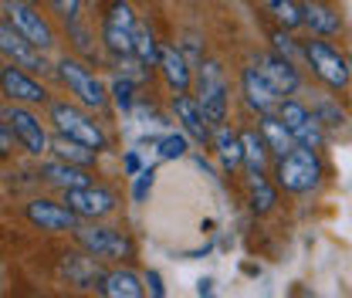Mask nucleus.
Here are the masks:
<instances>
[{"label":"nucleus","mask_w":352,"mask_h":298,"mask_svg":"<svg viewBox=\"0 0 352 298\" xmlns=\"http://www.w3.org/2000/svg\"><path fill=\"white\" fill-rule=\"evenodd\" d=\"M102 261H95V257H88L85 251L82 255H65V264H61V271H65V278H68V285H75V288H98V281H102V268H98Z\"/></svg>","instance_id":"23"},{"label":"nucleus","mask_w":352,"mask_h":298,"mask_svg":"<svg viewBox=\"0 0 352 298\" xmlns=\"http://www.w3.org/2000/svg\"><path fill=\"white\" fill-rule=\"evenodd\" d=\"M267 41H271V51H274V54H281V58H288L292 65H298V61H305V54H302V41H295V38H292V31H281V28H271V31H267Z\"/></svg>","instance_id":"31"},{"label":"nucleus","mask_w":352,"mask_h":298,"mask_svg":"<svg viewBox=\"0 0 352 298\" xmlns=\"http://www.w3.org/2000/svg\"><path fill=\"white\" fill-rule=\"evenodd\" d=\"M0 119L10 126L17 146H21L28 156L44 160V156L51 153V129H47V123H41V116H38L31 105H14V102H7V105L0 109Z\"/></svg>","instance_id":"8"},{"label":"nucleus","mask_w":352,"mask_h":298,"mask_svg":"<svg viewBox=\"0 0 352 298\" xmlns=\"http://www.w3.org/2000/svg\"><path fill=\"white\" fill-rule=\"evenodd\" d=\"M241 149H244V170L251 180L258 176H267V167H271V149L264 142V136L258 132V126H244L241 129Z\"/></svg>","instance_id":"21"},{"label":"nucleus","mask_w":352,"mask_h":298,"mask_svg":"<svg viewBox=\"0 0 352 298\" xmlns=\"http://www.w3.org/2000/svg\"><path fill=\"white\" fill-rule=\"evenodd\" d=\"M0 10H3V17H7L28 41L34 44L38 51L51 54V51L58 47V28L51 24L47 14H41L38 3H28V0H0Z\"/></svg>","instance_id":"9"},{"label":"nucleus","mask_w":352,"mask_h":298,"mask_svg":"<svg viewBox=\"0 0 352 298\" xmlns=\"http://www.w3.org/2000/svg\"><path fill=\"white\" fill-rule=\"evenodd\" d=\"M210 146H214L220 167H223L227 173H237L241 167H244V149H241V132H237V129H230L227 123L217 126L214 129V136H210Z\"/></svg>","instance_id":"22"},{"label":"nucleus","mask_w":352,"mask_h":298,"mask_svg":"<svg viewBox=\"0 0 352 298\" xmlns=\"http://www.w3.org/2000/svg\"><path fill=\"white\" fill-rule=\"evenodd\" d=\"M197 295L200 298H217L214 295V281H210V278H204V281L197 285Z\"/></svg>","instance_id":"40"},{"label":"nucleus","mask_w":352,"mask_h":298,"mask_svg":"<svg viewBox=\"0 0 352 298\" xmlns=\"http://www.w3.org/2000/svg\"><path fill=\"white\" fill-rule=\"evenodd\" d=\"M153 183H156V167H146V170L135 173L132 200H135V204H146V200H149V193H153Z\"/></svg>","instance_id":"36"},{"label":"nucleus","mask_w":352,"mask_h":298,"mask_svg":"<svg viewBox=\"0 0 352 298\" xmlns=\"http://www.w3.org/2000/svg\"><path fill=\"white\" fill-rule=\"evenodd\" d=\"M311 116L322 123V129H325V132H346V123H349L346 109H342L336 98H315Z\"/></svg>","instance_id":"30"},{"label":"nucleus","mask_w":352,"mask_h":298,"mask_svg":"<svg viewBox=\"0 0 352 298\" xmlns=\"http://www.w3.org/2000/svg\"><path fill=\"white\" fill-rule=\"evenodd\" d=\"M254 65L261 68V75L271 82V88H274L281 98H292L295 92H302V72H298V65H292L288 58H281V54H274V51H261Z\"/></svg>","instance_id":"16"},{"label":"nucleus","mask_w":352,"mask_h":298,"mask_svg":"<svg viewBox=\"0 0 352 298\" xmlns=\"http://www.w3.org/2000/svg\"><path fill=\"white\" fill-rule=\"evenodd\" d=\"M258 132L264 136V142H267V149H271V156L274 160H281V156H288L298 142H295V136L288 132V126L271 112V116H258Z\"/></svg>","instance_id":"25"},{"label":"nucleus","mask_w":352,"mask_h":298,"mask_svg":"<svg viewBox=\"0 0 352 298\" xmlns=\"http://www.w3.org/2000/svg\"><path fill=\"white\" fill-rule=\"evenodd\" d=\"M302 28L311 31V38H336L342 31V14L325 0H302Z\"/></svg>","instance_id":"19"},{"label":"nucleus","mask_w":352,"mask_h":298,"mask_svg":"<svg viewBox=\"0 0 352 298\" xmlns=\"http://www.w3.org/2000/svg\"><path fill=\"white\" fill-rule=\"evenodd\" d=\"M38 180H41L44 187L58 190V193H65V190H78V187L95 183V180H91V170L72 167V163H61V160H54V156H44L41 163H38Z\"/></svg>","instance_id":"18"},{"label":"nucleus","mask_w":352,"mask_h":298,"mask_svg":"<svg viewBox=\"0 0 352 298\" xmlns=\"http://www.w3.org/2000/svg\"><path fill=\"white\" fill-rule=\"evenodd\" d=\"M302 54H305V65L311 68V75L322 82L325 88H332L336 95H342L349 85V61L346 54L325 38H305L302 41Z\"/></svg>","instance_id":"7"},{"label":"nucleus","mask_w":352,"mask_h":298,"mask_svg":"<svg viewBox=\"0 0 352 298\" xmlns=\"http://www.w3.org/2000/svg\"><path fill=\"white\" fill-rule=\"evenodd\" d=\"M160 44H163V41L156 38L153 24L139 17V24H135V44H132V58L153 72V68L160 65Z\"/></svg>","instance_id":"26"},{"label":"nucleus","mask_w":352,"mask_h":298,"mask_svg":"<svg viewBox=\"0 0 352 298\" xmlns=\"http://www.w3.org/2000/svg\"><path fill=\"white\" fill-rule=\"evenodd\" d=\"M346 61H349V82H352V54H349V58H346Z\"/></svg>","instance_id":"41"},{"label":"nucleus","mask_w":352,"mask_h":298,"mask_svg":"<svg viewBox=\"0 0 352 298\" xmlns=\"http://www.w3.org/2000/svg\"><path fill=\"white\" fill-rule=\"evenodd\" d=\"M170 109H173L176 123H179V132H186L193 142H200V146H210V136H214V126L207 123V116H204V109H200V102L190 95V92H183V95H173L170 98Z\"/></svg>","instance_id":"17"},{"label":"nucleus","mask_w":352,"mask_h":298,"mask_svg":"<svg viewBox=\"0 0 352 298\" xmlns=\"http://www.w3.org/2000/svg\"><path fill=\"white\" fill-rule=\"evenodd\" d=\"M61 204H68V211L75 213L82 224H98V220L116 213L119 197L105 183H88V187H78V190H65Z\"/></svg>","instance_id":"11"},{"label":"nucleus","mask_w":352,"mask_h":298,"mask_svg":"<svg viewBox=\"0 0 352 298\" xmlns=\"http://www.w3.org/2000/svg\"><path fill=\"white\" fill-rule=\"evenodd\" d=\"M274 204H278V187L267 180V176H258V180H251V187H248V207L254 217H264V213L274 211Z\"/></svg>","instance_id":"29"},{"label":"nucleus","mask_w":352,"mask_h":298,"mask_svg":"<svg viewBox=\"0 0 352 298\" xmlns=\"http://www.w3.org/2000/svg\"><path fill=\"white\" fill-rule=\"evenodd\" d=\"M156 153H160V160H183L186 153H190V136L186 132H166L160 142H156Z\"/></svg>","instance_id":"35"},{"label":"nucleus","mask_w":352,"mask_h":298,"mask_svg":"<svg viewBox=\"0 0 352 298\" xmlns=\"http://www.w3.org/2000/svg\"><path fill=\"white\" fill-rule=\"evenodd\" d=\"M241 95H244V105H248L254 116L278 112V102H281V95L271 88V82L261 75L258 65H244V68H241Z\"/></svg>","instance_id":"14"},{"label":"nucleus","mask_w":352,"mask_h":298,"mask_svg":"<svg viewBox=\"0 0 352 298\" xmlns=\"http://www.w3.org/2000/svg\"><path fill=\"white\" fill-rule=\"evenodd\" d=\"M98 44L105 51V58L112 65L132 58V44H135V7L132 0H102L98 7Z\"/></svg>","instance_id":"3"},{"label":"nucleus","mask_w":352,"mask_h":298,"mask_svg":"<svg viewBox=\"0 0 352 298\" xmlns=\"http://www.w3.org/2000/svg\"><path fill=\"white\" fill-rule=\"evenodd\" d=\"M72 241L78 244V251H85L95 261L105 264H129L135 257V241L119 227H105V224H78L72 231Z\"/></svg>","instance_id":"6"},{"label":"nucleus","mask_w":352,"mask_h":298,"mask_svg":"<svg viewBox=\"0 0 352 298\" xmlns=\"http://www.w3.org/2000/svg\"><path fill=\"white\" fill-rule=\"evenodd\" d=\"M135 82H132L129 75H116L112 82H109V95H112V105L119 109V112H132L135 109Z\"/></svg>","instance_id":"32"},{"label":"nucleus","mask_w":352,"mask_h":298,"mask_svg":"<svg viewBox=\"0 0 352 298\" xmlns=\"http://www.w3.org/2000/svg\"><path fill=\"white\" fill-rule=\"evenodd\" d=\"M261 10L281 31L302 28V0H261Z\"/></svg>","instance_id":"27"},{"label":"nucleus","mask_w":352,"mask_h":298,"mask_svg":"<svg viewBox=\"0 0 352 298\" xmlns=\"http://www.w3.org/2000/svg\"><path fill=\"white\" fill-rule=\"evenodd\" d=\"M47 156H54V160H61V163H72V167H82V170H95L102 153L88 149V146L75 142V139H68V136L51 132V153H47Z\"/></svg>","instance_id":"24"},{"label":"nucleus","mask_w":352,"mask_h":298,"mask_svg":"<svg viewBox=\"0 0 352 298\" xmlns=\"http://www.w3.org/2000/svg\"><path fill=\"white\" fill-rule=\"evenodd\" d=\"M65 38L72 44V51L68 54H75V58H82V61H98V47L91 41V31H88V24L78 17V21H72V24H65Z\"/></svg>","instance_id":"28"},{"label":"nucleus","mask_w":352,"mask_h":298,"mask_svg":"<svg viewBox=\"0 0 352 298\" xmlns=\"http://www.w3.org/2000/svg\"><path fill=\"white\" fill-rule=\"evenodd\" d=\"M122 163H126V173H129V176H135V173L142 170V163H139V156H135V153H126V160H122Z\"/></svg>","instance_id":"39"},{"label":"nucleus","mask_w":352,"mask_h":298,"mask_svg":"<svg viewBox=\"0 0 352 298\" xmlns=\"http://www.w3.org/2000/svg\"><path fill=\"white\" fill-rule=\"evenodd\" d=\"M156 68H160L163 85L170 88V95H183V92L193 88V65L186 61L179 44H170V41L160 44V65Z\"/></svg>","instance_id":"15"},{"label":"nucleus","mask_w":352,"mask_h":298,"mask_svg":"<svg viewBox=\"0 0 352 298\" xmlns=\"http://www.w3.org/2000/svg\"><path fill=\"white\" fill-rule=\"evenodd\" d=\"M28 3H38V0H28Z\"/></svg>","instance_id":"43"},{"label":"nucleus","mask_w":352,"mask_h":298,"mask_svg":"<svg viewBox=\"0 0 352 298\" xmlns=\"http://www.w3.org/2000/svg\"><path fill=\"white\" fill-rule=\"evenodd\" d=\"M21 146H17V139H14V132L10 126L0 119V163H7V160H14V153H17Z\"/></svg>","instance_id":"37"},{"label":"nucleus","mask_w":352,"mask_h":298,"mask_svg":"<svg viewBox=\"0 0 352 298\" xmlns=\"http://www.w3.org/2000/svg\"><path fill=\"white\" fill-rule=\"evenodd\" d=\"M0 98L3 102H14V105H47L51 102V92L38 75L10 65V61H0Z\"/></svg>","instance_id":"12"},{"label":"nucleus","mask_w":352,"mask_h":298,"mask_svg":"<svg viewBox=\"0 0 352 298\" xmlns=\"http://www.w3.org/2000/svg\"><path fill=\"white\" fill-rule=\"evenodd\" d=\"M295 142H298V146H305V149L322 153V149H325V142H329V132L322 129V123H318L315 116H308L305 123H302V129L295 132Z\"/></svg>","instance_id":"34"},{"label":"nucleus","mask_w":352,"mask_h":298,"mask_svg":"<svg viewBox=\"0 0 352 298\" xmlns=\"http://www.w3.org/2000/svg\"><path fill=\"white\" fill-rule=\"evenodd\" d=\"M271 183L278 187V190H285V193H311L318 183H322V176H325V163H322V153H315V149H305V146H295L288 156H281V160H274V167H271Z\"/></svg>","instance_id":"5"},{"label":"nucleus","mask_w":352,"mask_h":298,"mask_svg":"<svg viewBox=\"0 0 352 298\" xmlns=\"http://www.w3.org/2000/svg\"><path fill=\"white\" fill-rule=\"evenodd\" d=\"M54 82L72 95V102H78L95 116H105L112 105V95H109V85L102 82V75L75 54H61L54 61Z\"/></svg>","instance_id":"2"},{"label":"nucleus","mask_w":352,"mask_h":298,"mask_svg":"<svg viewBox=\"0 0 352 298\" xmlns=\"http://www.w3.org/2000/svg\"><path fill=\"white\" fill-rule=\"evenodd\" d=\"M193 98L200 102L207 123L217 129L227 123L230 116V82H227V72L217 58H204L197 68H193Z\"/></svg>","instance_id":"4"},{"label":"nucleus","mask_w":352,"mask_h":298,"mask_svg":"<svg viewBox=\"0 0 352 298\" xmlns=\"http://www.w3.org/2000/svg\"><path fill=\"white\" fill-rule=\"evenodd\" d=\"M24 220L34 231H44V234H72L82 224L75 213L68 211V204L51 200V197H31L24 204Z\"/></svg>","instance_id":"13"},{"label":"nucleus","mask_w":352,"mask_h":298,"mask_svg":"<svg viewBox=\"0 0 352 298\" xmlns=\"http://www.w3.org/2000/svg\"><path fill=\"white\" fill-rule=\"evenodd\" d=\"M135 3H149V0H135Z\"/></svg>","instance_id":"42"},{"label":"nucleus","mask_w":352,"mask_h":298,"mask_svg":"<svg viewBox=\"0 0 352 298\" xmlns=\"http://www.w3.org/2000/svg\"><path fill=\"white\" fill-rule=\"evenodd\" d=\"M0 61H10L38 78H54V61L44 51H38L7 17H0Z\"/></svg>","instance_id":"10"},{"label":"nucleus","mask_w":352,"mask_h":298,"mask_svg":"<svg viewBox=\"0 0 352 298\" xmlns=\"http://www.w3.org/2000/svg\"><path fill=\"white\" fill-rule=\"evenodd\" d=\"M44 109H47V119L44 123H47L51 132L68 136V139L82 142V146L95 149V153H109L112 149V139H109L105 126L98 123V116L82 109L78 102H72V98H51Z\"/></svg>","instance_id":"1"},{"label":"nucleus","mask_w":352,"mask_h":298,"mask_svg":"<svg viewBox=\"0 0 352 298\" xmlns=\"http://www.w3.org/2000/svg\"><path fill=\"white\" fill-rule=\"evenodd\" d=\"M285 126H288V132L295 136L298 129H302V123H305L308 116H311V109H308L305 102H298V98H281L278 102V112H274Z\"/></svg>","instance_id":"33"},{"label":"nucleus","mask_w":352,"mask_h":298,"mask_svg":"<svg viewBox=\"0 0 352 298\" xmlns=\"http://www.w3.org/2000/svg\"><path fill=\"white\" fill-rule=\"evenodd\" d=\"M142 281H146V288H149V298H166V285H163V275H160L156 268H149V271L142 275Z\"/></svg>","instance_id":"38"},{"label":"nucleus","mask_w":352,"mask_h":298,"mask_svg":"<svg viewBox=\"0 0 352 298\" xmlns=\"http://www.w3.org/2000/svg\"><path fill=\"white\" fill-rule=\"evenodd\" d=\"M95 292L102 298H146V281L132 271L129 264H116L102 275Z\"/></svg>","instance_id":"20"}]
</instances>
